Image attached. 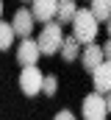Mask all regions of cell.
<instances>
[{"instance_id": "obj_3", "label": "cell", "mask_w": 111, "mask_h": 120, "mask_svg": "<svg viewBox=\"0 0 111 120\" xmlns=\"http://www.w3.org/2000/svg\"><path fill=\"white\" fill-rule=\"evenodd\" d=\"M81 112H83V120H106L108 117V101L100 92H92L83 98Z\"/></svg>"}, {"instance_id": "obj_10", "label": "cell", "mask_w": 111, "mask_h": 120, "mask_svg": "<svg viewBox=\"0 0 111 120\" xmlns=\"http://www.w3.org/2000/svg\"><path fill=\"white\" fill-rule=\"evenodd\" d=\"M75 14H78L75 0H58V14H56V20H58L61 25H69V22L75 20Z\"/></svg>"}, {"instance_id": "obj_12", "label": "cell", "mask_w": 111, "mask_h": 120, "mask_svg": "<svg viewBox=\"0 0 111 120\" xmlns=\"http://www.w3.org/2000/svg\"><path fill=\"white\" fill-rule=\"evenodd\" d=\"M92 14L103 22L111 20V0H92Z\"/></svg>"}, {"instance_id": "obj_6", "label": "cell", "mask_w": 111, "mask_h": 120, "mask_svg": "<svg viewBox=\"0 0 111 120\" xmlns=\"http://www.w3.org/2000/svg\"><path fill=\"white\" fill-rule=\"evenodd\" d=\"M103 61H106V53H103L100 45H86L81 50V64H83V70H89V73H94Z\"/></svg>"}, {"instance_id": "obj_16", "label": "cell", "mask_w": 111, "mask_h": 120, "mask_svg": "<svg viewBox=\"0 0 111 120\" xmlns=\"http://www.w3.org/2000/svg\"><path fill=\"white\" fill-rule=\"evenodd\" d=\"M103 53H106V61H111V39L103 45Z\"/></svg>"}, {"instance_id": "obj_13", "label": "cell", "mask_w": 111, "mask_h": 120, "mask_svg": "<svg viewBox=\"0 0 111 120\" xmlns=\"http://www.w3.org/2000/svg\"><path fill=\"white\" fill-rule=\"evenodd\" d=\"M14 36H17V31H14V25H11V22H3V20H0V50L11 48Z\"/></svg>"}, {"instance_id": "obj_8", "label": "cell", "mask_w": 111, "mask_h": 120, "mask_svg": "<svg viewBox=\"0 0 111 120\" xmlns=\"http://www.w3.org/2000/svg\"><path fill=\"white\" fill-rule=\"evenodd\" d=\"M33 22H36V17H33V11H28V8H20V11L14 14V20H11V25H14V31H17V36H22V39L31 36Z\"/></svg>"}, {"instance_id": "obj_18", "label": "cell", "mask_w": 111, "mask_h": 120, "mask_svg": "<svg viewBox=\"0 0 111 120\" xmlns=\"http://www.w3.org/2000/svg\"><path fill=\"white\" fill-rule=\"evenodd\" d=\"M106 101H108V115H111V92H108V98H106Z\"/></svg>"}, {"instance_id": "obj_11", "label": "cell", "mask_w": 111, "mask_h": 120, "mask_svg": "<svg viewBox=\"0 0 111 120\" xmlns=\"http://www.w3.org/2000/svg\"><path fill=\"white\" fill-rule=\"evenodd\" d=\"M61 59L64 61H75V59H81V42L75 39V36H64V45H61Z\"/></svg>"}, {"instance_id": "obj_17", "label": "cell", "mask_w": 111, "mask_h": 120, "mask_svg": "<svg viewBox=\"0 0 111 120\" xmlns=\"http://www.w3.org/2000/svg\"><path fill=\"white\" fill-rule=\"evenodd\" d=\"M106 31H108V39H111V20L106 22Z\"/></svg>"}, {"instance_id": "obj_1", "label": "cell", "mask_w": 111, "mask_h": 120, "mask_svg": "<svg viewBox=\"0 0 111 120\" xmlns=\"http://www.w3.org/2000/svg\"><path fill=\"white\" fill-rule=\"evenodd\" d=\"M97 17L92 14V8H78L75 20H72V36L81 42V45H94V36H97Z\"/></svg>"}, {"instance_id": "obj_19", "label": "cell", "mask_w": 111, "mask_h": 120, "mask_svg": "<svg viewBox=\"0 0 111 120\" xmlns=\"http://www.w3.org/2000/svg\"><path fill=\"white\" fill-rule=\"evenodd\" d=\"M0 17H3V0H0Z\"/></svg>"}, {"instance_id": "obj_15", "label": "cell", "mask_w": 111, "mask_h": 120, "mask_svg": "<svg viewBox=\"0 0 111 120\" xmlns=\"http://www.w3.org/2000/svg\"><path fill=\"white\" fill-rule=\"evenodd\" d=\"M53 120H75V115H72L69 109H61V112H58V115H56Z\"/></svg>"}, {"instance_id": "obj_9", "label": "cell", "mask_w": 111, "mask_h": 120, "mask_svg": "<svg viewBox=\"0 0 111 120\" xmlns=\"http://www.w3.org/2000/svg\"><path fill=\"white\" fill-rule=\"evenodd\" d=\"M92 78H94V92H111V61H103L94 73H92Z\"/></svg>"}, {"instance_id": "obj_4", "label": "cell", "mask_w": 111, "mask_h": 120, "mask_svg": "<svg viewBox=\"0 0 111 120\" xmlns=\"http://www.w3.org/2000/svg\"><path fill=\"white\" fill-rule=\"evenodd\" d=\"M20 90L25 92V95H39V92L45 90V75H42V70L36 64L22 67V73H20Z\"/></svg>"}, {"instance_id": "obj_2", "label": "cell", "mask_w": 111, "mask_h": 120, "mask_svg": "<svg viewBox=\"0 0 111 120\" xmlns=\"http://www.w3.org/2000/svg\"><path fill=\"white\" fill-rule=\"evenodd\" d=\"M39 50L42 53H47V56H53L61 50V45H64V34H61V22H45V28L39 34Z\"/></svg>"}, {"instance_id": "obj_14", "label": "cell", "mask_w": 111, "mask_h": 120, "mask_svg": "<svg viewBox=\"0 0 111 120\" xmlns=\"http://www.w3.org/2000/svg\"><path fill=\"white\" fill-rule=\"evenodd\" d=\"M56 90H58V78L56 75H45V92L47 95H56Z\"/></svg>"}, {"instance_id": "obj_5", "label": "cell", "mask_w": 111, "mask_h": 120, "mask_svg": "<svg viewBox=\"0 0 111 120\" xmlns=\"http://www.w3.org/2000/svg\"><path fill=\"white\" fill-rule=\"evenodd\" d=\"M39 56H42V50H39V42H36V39H22V42H20V48H17V61H20L22 67L36 64Z\"/></svg>"}, {"instance_id": "obj_7", "label": "cell", "mask_w": 111, "mask_h": 120, "mask_svg": "<svg viewBox=\"0 0 111 120\" xmlns=\"http://www.w3.org/2000/svg\"><path fill=\"white\" fill-rule=\"evenodd\" d=\"M31 11L39 22H53V17L58 14V0H31Z\"/></svg>"}]
</instances>
